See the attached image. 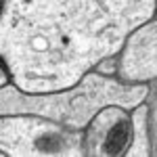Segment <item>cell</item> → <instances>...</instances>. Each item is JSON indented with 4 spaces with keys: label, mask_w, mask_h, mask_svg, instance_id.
Here are the masks:
<instances>
[{
    "label": "cell",
    "mask_w": 157,
    "mask_h": 157,
    "mask_svg": "<svg viewBox=\"0 0 157 157\" xmlns=\"http://www.w3.org/2000/svg\"><path fill=\"white\" fill-rule=\"evenodd\" d=\"M130 109L107 105L84 128V151L90 157L126 155L130 143Z\"/></svg>",
    "instance_id": "obj_5"
},
{
    "label": "cell",
    "mask_w": 157,
    "mask_h": 157,
    "mask_svg": "<svg viewBox=\"0 0 157 157\" xmlns=\"http://www.w3.org/2000/svg\"><path fill=\"white\" fill-rule=\"evenodd\" d=\"M130 143L126 149V157H149L153 155V138H151V107L149 103H140L130 109Z\"/></svg>",
    "instance_id": "obj_6"
},
{
    "label": "cell",
    "mask_w": 157,
    "mask_h": 157,
    "mask_svg": "<svg viewBox=\"0 0 157 157\" xmlns=\"http://www.w3.org/2000/svg\"><path fill=\"white\" fill-rule=\"evenodd\" d=\"M113 75L128 84H149L157 80V15L128 36L115 57Z\"/></svg>",
    "instance_id": "obj_4"
},
{
    "label": "cell",
    "mask_w": 157,
    "mask_h": 157,
    "mask_svg": "<svg viewBox=\"0 0 157 157\" xmlns=\"http://www.w3.org/2000/svg\"><path fill=\"white\" fill-rule=\"evenodd\" d=\"M155 15L157 0H0V61L23 92L71 88Z\"/></svg>",
    "instance_id": "obj_1"
},
{
    "label": "cell",
    "mask_w": 157,
    "mask_h": 157,
    "mask_svg": "<svg viewBox=\"0 0 157 157\" xmlns=\"http://www.w3.org/2000/svg\"><path fill=\"white\" fill-rule=\"evenodd\" d=\"M149 84H128L101 71H90L71 88L29 94L9 82L0 88V115H40L71 130H84L90 120L107 105L134 109L149 101Z\"/></svg>",
    "instance_id": "obj_2"
},
{
    "label": "cell",
    "mask_w": 157,
    "mask_h": 157,
    "mask_svg": "<svg viewBox=\"0 0 157 157\" xmlns=\"http://www.w3.org/2000/svg\"><path fill=\"white\" fill-rule=\"evenodd\" d=\"M9 82H11V75H9V71H6L4 63L0 61V88H2V86H6Z\"/></svg>",
    "instance_id": "obj_7"
},
{
    "label": "cell",
    "mask_w": 157,
    "mask_h": 157,
    "mask_svg": "<svg viewBox=\"0 0 157 157\" xmlns=\"http://www.w3.org/2000/svg\"><path fill=\"white\" fill-rule=\"evenodd\" d=\"M0 155L82 157L84 130H71L40 115H0Z\"/></svg>",
    "instance_id": "obj_3"
}]
</instances>
